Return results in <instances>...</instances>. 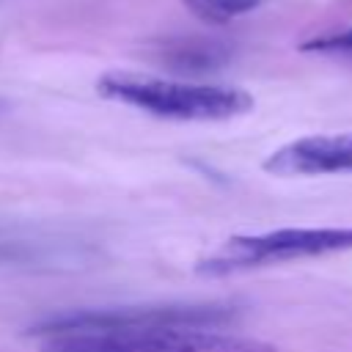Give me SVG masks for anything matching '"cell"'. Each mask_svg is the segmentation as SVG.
I'll use <instances>...</instances> for the list:
<instances>
[{"label":"cell","mask_w":352,"mask_h":352,"mask_svg":"<svg viewBox=\"0 0 352 352\" xmlns=\"http://www.w3.org/2000/svg\"><path fill=\"white\" fill-rule=\"evenodd\" d=\"M264 170L272 176L352 173V132L311 135V138L292 140L267 157Z\"/></svg>","instance_id":"cell-5"},{"label":"cell","mask_w":352,"mask_h":352,"mask_svg":"<svg viewBox=\"0 0 352 352\" xmlns=\"http://www.w3.org/2000/svg\"><path fill=\"white\" fill-rule=\"evenodd\" d=\"M346 250H352V228H278L267 234H239L226 239L209 256L198 258L195 272L223 278Z\"/></svg>","instance_id":"cell-3"},{"label":"cell","mask_w":352,"mask_h":352,"mask_svg":"<svg viewBox=\"0 0 352 352\" xmlns=\"http://www.w3.org/2000/svg\"><path fill=\"white\" fill-rule=\"evenodd\" d=\"M228 60H231V50L217 38H179L162 47V63L184 74L217 72Z\"/></svg>","instance_id":"cell-6"},{"label":"cell","mask_w":352,"mask_h":352,"mask_svg":"<svg viewBox=\"0 0 352 352\" xmlns=\"http://www.w3.org/2000/svg\"><path fill=\"white\" fill-rule=\"evenodd\" d=\"M239 319L236 308L228 305H143V308H102V311H69L50 316L30 327L36 336L69 333V330H99V327H214L226 330Z\"/></svg>","instance_id":"cell-4"},{"label":"cell","mask_w":352,"mask_h":352,"mask_svg":"<svg viewBox=\"0 0 352 352\" xmlns=\"http://www.w3.org/2000/svg\"><path fill=\"white\" fill-rule=\"evenodd\" d=\"M99 96L170 121H228L253 107V96L236 85L190 82L148 74L107 72L96 80Z\"/></svg>","instance_id":"cell-1"},{"label":"cell","mask_w":352,"mask_h":352,"mask_svg":"<svg viewBox=\"0 0 352 352\" xmlns=\"http://www.w3.org/2000/svg\"><path fill=\"white\" fill-rule=\"evenodd\" d=\"M198 19L209 22V25H226L236 16L250 14L253 8H258L261 0H182Z\"/></svg>","instance_id":"cell-7"},{"label":"cell","mask_w":352,"mask_h":352,"mask_svg":"<svg viewBox=\"0 0 352 352\" xmlns=\"http://www.w3.org/2000/svg\"><path fill=\"white\" fill-rule=\"evenodd\" d=\"M300 50L311 52V55H327V58L352 60V28L330 30V33H319L314 38H305L300 44Z\"/></svg>","instance_id":"cell-8"},{"label":"cell","mask_w":352,"mask_h":352,"mask_svg":"<svg viewBox=\"0 0 352 352\" xmlns=\"http://www.w3.org/2000/svg\"><path fill=\"white\" fill-rule=\"evenodd\" d=\"M41 352H275L214 327H99L44 336Z\"/></svg>","instance_id":"cell-2"}]
</instances>
